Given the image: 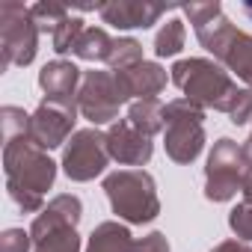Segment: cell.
I'll return each instance as SVG.
<instances>
[{
    "instance_id": "6",
    "label": "cell",
    "mask_w": 252,
    "mask_h": 252,
    "mask_svg": "<svg viewBox=\"0 0 252 252\" xmlns=\"http://www.w3.org/2000/svg\"><path fill=\"white\" fill-rule=\"evenodd\" d=\"M249 175H252V163H249L243 146H237L234 140L222 137V140L214 143V149L208 155L205 196L211 202H228V199L237 196V190L243 193Z\"/></svg>"
},
{
    "instance_id": "20",
    "label": "cell",
    "mask_w": 252,
    "mask_h": 252,
    "mask_svg": "<svg viewBox=\"0 0 252 252\" xmlns=\"http://www.w3.org/2000/svg\"><path fill=\"white\" fill-rule=\"evenodd\" d=\"M137 63H143V45H140L137 39L125 36V39H116V42H113V54H110V60H107V65H110L113 71H125V68H131V65H137Z\"/></svg>"
},
{
    "instance_id": "28",
    "label": "cell",
    "mask_w": 252,
    "mask_h": 252,
    "mask_svg": "<svg viewBox=\"0 0 252 252\" xmlns=\"http://www.w3.org/2000/svg\"><path fill=\"white\" fill-rule=\"evenodd\" d=\"M211 252H252V246L243 243V240H222V243H217Z\"/></svg>"
},
{
    "instance_id": "26",
    "label": "cell",
    "mask_w": 252,
    "mask_h": 252,
    "mask_svg": "<svg viewBox=\"0 0 252 252\" xmlns=\"http://www.w3.org/2000/svg\"><path fill=\"white\" fill-rule=\"evenodd\" d=\"M228 119H231V125H246V122H252V89H240L234 107L228 110Z\"/></svg>"
},
{
    "instance_id": "18",
    "label": "cell",
    "mask_w": 252,
    "mask_h": 252,
    "mask_svg": "<svg viewBox=\"0 0 252 252\" xmlns=\"http://www.w3.org/2000/svg\"><path fill=\"white\" fill-rule=\"evenodd\" d=\"M113 42H116V39H110L107 30H101V27H86L71 54H74L77 60H86V63H107L110 54H113Z\"/></svg>"
},
{
    "instance_id": "5",
    "label": "cell",
    "mask_w": 252,
    "mask_h": 252,
    "mask_svg": "<svg viewBox=\"0 0 252 252\" xmlns=\"http://www.w3.org/2000/svg\"><path fill=\"white\" fill-rule=\"evenodd\" d=\"M39 24L33 21L30 6L18 0L0 3V71L12 65H30L39 51Z\"/></svg>"
},
{
    "instance_id": "14",
    "label": "cell",
    "mask_w": 252,
    "mask_h": 252,
    "mask_svg": "<svg viewBox=\"0 0 252 252\" xmlns=\"http://www.w3.org/2000/svg\"><path fill=\"white\" fill-rule=\"evenodd\" d=\"M83 74L74 63L68 60H54L39 71V86L48 101H63V104H77Z\"/></svg>"
},
{
    "instance_id": "9",
    "label": "cell",
    "mask_w": 252,
    "mask_h": 252,
    "mask_svg": "<svg viewBox=\"0 0 252 252\" xmlns=\"http://www.w3.org/2000/svg\"><path fill=\"white\" fill-rule=\"evenodd\" d=\"M122 104H125V95H122L113 71H86L83 74V83L77 92V110L95 128L113 122L119 116Z\"/></svg>"
},
{
    "instance_id": "21",
    "label": "cell",
    "mask_w": 252,
    "mask_h": 252,
    "mask_svg": "<svg viewBox=\"0 0 252 252\" xmlns=\"http://www.w3.org/2000/svg\"><path fill=\"white\" fill-rule=\"evenodd\" d=\"M83 18H65V21H60L57 24V30L51 33V45H54V51L57 54H68V51H74V45L80 42V36H83Z\"/></svg>"
},
{
    "instance_id": "10",
    "label": "cell",
    "mask_w": 252,
    "mask_h": 252,
    "mask_svg": "<svg viewBox=\"0 0 252 252\" xmlns=\"http://www.w3.org/2000/svg\"><path fill=\"white\" fill-rule=\"evenodd\" d=\"M77 104H63V101H42L36 107V113L30 116V137L33 143L48 152V149H60L63 143H68L71 131H74V119H77Z\"/></svg>"
},
{
    "instance_id": "8",
    "label": "cell",
    "mask_w": 252,
    "mask_h": 252,
    "mask_svg": "<svg viewBox=\"0 0 252 252\" xmlns=\"http://www.w3.org/2000/svg\"><path fill=\"white\" fill-rule=\"evenodd\" d=\"M107 163H110L107 134H101L98 128L74 131L71 140L65 143L63 169H65V175L71 181H92L107 169Z\"/></svg>"
},
{
    "instance_id": "22",
    "label": "cell",
    "mask_w": 252,
    "mask_h": 252,
    "mask_svg": "<svg viewBox=\"0 0 252 252\" xmlns=\"http://www.w3.org/2000/svg\"><path fill=\"white\" fill-rule=\"evenodd\" d=\"M30 12H33V21L39 24L42 33H54L57 24L68 18V6L65 3H57V0H42V3H33Z\"/></svg>"
},
{
    "instance_id": "30",
    "label": "cell",
    "mask_w": 252,
    "mask_h": 252,
    "mask_svg": "<svg viewBox=\"0 0 252 252\" xmlns=\"http://www.w3.org/2000/svg\"><path fill=\"white\" fill-rule=\"evenodd\" d=\"M243 152H246V158H249V163H252V131H249V140H246V146H243Z\"/></svg>"
},
{
    "instance_id": "13",
    "label": "cell",
    "mask_w": 252,
    "mask_h": 252,
    "mask_svg": "<svg viewBox=\"0 0 252 252\" xmlns=\"http://www.w3.org/2000/svg\"><path fill=\"white\" fill-rule=\"evenodd\" d=\"M113 74H116V83H119L125 101H131V98L149 101V98L160 95L166 86V68L158 63H149V60L125 68V71H113Z\"/></svg>"
},
{
    "instance_id": "15",
    "label": "cell",
    "mask_w": 252,
    "mask_h": 252,
    "mask_svg": "<svg viewBox=\"0 0 252 252\" xmlns=\"http://www.w3.org/2000/svg\"><path fill=\"white\" fill-rule=\"evenodd\" d=\"M220 63H222L228 71H234V74L252 89V36L234 30V36L228 39L225 51L220 54Z\"/></svg>"
},
{
    "instance_id": "17",
    "label": "cell",
    "mask_w": 252,
    "mask_h": 252,
    "mask_svg": "<svg viewBox=\"0 0 252 252\" xmlns=\"http://www.w3.org/2000/svg\"><path fill=\"white\" fill-rule=\"evenodd\" d=\"M131 249H134V237L128 225L122 222H101L86 243V252H131Z\"/></svg>"
},
{
    "instance_id": "19",
    "label": "cell",
    "mask_w": 252,
    "mask_h": 252,
    "mask_svg": "<svg viewBox=\"0 0 252 252\" xmlns=\"http://www.w3.org/2000/svg\"><path fill=\"white\" fill-rule=\"evenodd\" d=\"M184 39H187V33H184V21L169 18V21L160 27V33L155 36V54H158V57H175V54H181Z\"/></svg>"
},
{
    "instance_id": "24",
    "label": "cell",
    "mask_w": 252,
    "mask_h": 252,
    "mask_svg": "<svg viewBox=\"0 0 252 252\" xmlns=\"http://www.w3.org/2000/svg\"><path fill=\"white\" fill-rule=\"evenodd\" d=\"M33 249V234L24 228H6L0 234V252H30Z\"/></svg>"
},
{
    "instance_id": "25",
    "label": "cell",
    "mask_w": 252,
    "mask_h": 252,
    "mask_svg": "<svg viewBox=\"0 0 252 252\" xmlns=\"http://www.w3.org/2000/svg\"><path fill=\"white\" fill-rule=\"evenodd\" d=\"M228 225H231V231L246 243V240H252V205H237L231 214H228Z\"/></svg>"
},
{
    "instance_id": "23",
    "label": "cell",
    "mask_w": 252,
    "mask_h": 252,
    "mask_svg": "<svg viewBox=\"0 0 252 252\" xmlns=\"http://www.w3.org/2000/svg\"><path fill=\"white\" fill-rule=\"evenodd\" d=\"M0 125H3V140L30 134V116L21 107H3L0 110Z\"/></svg>"
},
{
    "instance_id": "31",
    "label": "cell",
    "mask_w": 252,
    "mask_h": 252,
    "mask_svg": "<svg viewBox=\"0 0 252 252\" xmlns=\"http://www.w3.org/2000/svg\"><path fill=\"white\" fill-rule=\"evenodd\" d=\"M243 12H246V15L252 18V3H243Z\"/></svg>"
},
{
    "instance_id": "1",
    "label": "cell",
    "mask_w": 252,
    "mask_h": 252,
    "mask_svg": "<svg viewBox=\"0 0 252 252\" xmlns=\"http://www.w3.org/2000/svg\"><path fill=\"white\" fill-rule=\"evenodd\" d=\"M3 172L6 190L24 214H36L45 208V193L57 178V163L33 143L30 134L3 140Z\"/></svg>"
},
{
    "instance_id": "3",
    "label": "cell",
    "mask_w": 252,
    "mask_h": 252,
    "mask_svg": "<svg viewBox=\"0 0 252 252\" xmlns=\"http://www.w3.org/2000/svg\"><path fill=\"white\" fill-rule=\"evenodd\" d=\"M104 193L110 199L113 214H119L125 222L143 225L152 222L160 214V199L155 178L146 169H119L104 178Z\"/></svg>"
},
{
    "instance_id": "11",
    "label": "cell",
    "mask_w": 252,
    "mask_h": 252,
    "mask_svg": "<svg viewBox=\"0 0 252 252\" xmlns=\"http://www.w3.org/2000/svg\"><path fill=\"white\" fill-rule=\"evenodd\" d=\"M107 152L122 166H146L155 155V146L128 119H119L107 128Z\"/></svg>"
},
{
    "instance_id": "12",
    "label": "cell",
    "mask_w": 252,
    "mask_h": 252,
    "mask_svg": "<svg viewBox=\"0 0 252 252\" xmlns=\"http://www.w3.org/2000/svg\"><path fill=\"white\" fill-rule=\"evenodd\" d=\"M169 9L175 6H166V3H140V0H110V3H101V18L104 24H113L119 30H134V27H152L158 24L160 15H166Z\"/></svg>"
},
{
    "instance_id": "16",
    "label": "cell",
    "mask_w": 252,
    "mask_h": 252,
    "mask_svg": "<svg viewBox=\"0 0 252 252\" xmlns=\"http://www.w3.org/2000/svg\"><path fill=\"white\" fill-rule=\"evenodd\" d=\"M125 119H128L140 134H146V137L152 140L155 134H160V131L166 128V107H163L158 98L134 101V104L128 107V116H125Z\"/></svg>"
},
{
    "instance_id": "27",
    "label": "cell",
    "mask_w": 252,
    "mask_h": 252,
    "mask_svg": "<svg viewBox=\"0 0 252 252\" xmlns=\"http://www.w3.org/2000/svg\"><path fill=\"white\" fill-rule=\"evenodd\" d=\"M131 252H169V240L160 231H152L143 240H134V249Z\"/></svg>"
},
{
    "instance_id": "2",
    "label": "cell",
    "mask_w": 252,
    "mask_h": 252,
    "mask_svg": "<svg viewBox=\"0 0 252 252\" xmlns=\"http://www.w3.org/2000/svg\"><path fill=\"white\" fill-rule=\"evenodd\" d=\"M172 83L184 92L187 101H193L202 110H222L228 113L240 95L237 83L231 80V74L217 65L214 60H202V57H190V60H178L172 68Z\"/></svg>"
},
{
    "instance_id": "7",
    "label": "cell",
    "mask_w": 252,
    "mask_h": 252,
    "mask_svg": "<svg viewBox=\"0 0 252 252\" xmlns=\"http://www.w3.org/2000/svg\"><path fill=\"white\" fill-rule=\"evenodd\" d=\"M163 146L175 163H193L205 149V110L187 98L169 101Z\"/></svg>"
},
{
    "instance_id": "4",
    "label": "cell",
    "mask_w": 252,
    "mask_h": 252,
    "mask_svg": "<svg viewBox=\"0 0 252 252\" xmlns=\"http://www.w3.org/2000/svg\"><path fill=\"white\" fill-rule=\"evenodd\" d=\"M80 214L83 205L77 196L63 193L51 199L30 225L33 252H80V237H77Z\"/></svg>"
},
{
    "instance_id": "29",
    "label": "cell",
    "mask_w": 252,
    "mask_h": 252,
    "mask_svg": "<svg viewBox=\"0 0 252 252\" xmlns=\"http://www.w3.org/2000/svg\"><path fill=\"white\" fill-rule=\"evenodd\" d=\"M243 202L252 205V175H249V181H246V187H243Z\"/></svg>"
}]
</instances>
